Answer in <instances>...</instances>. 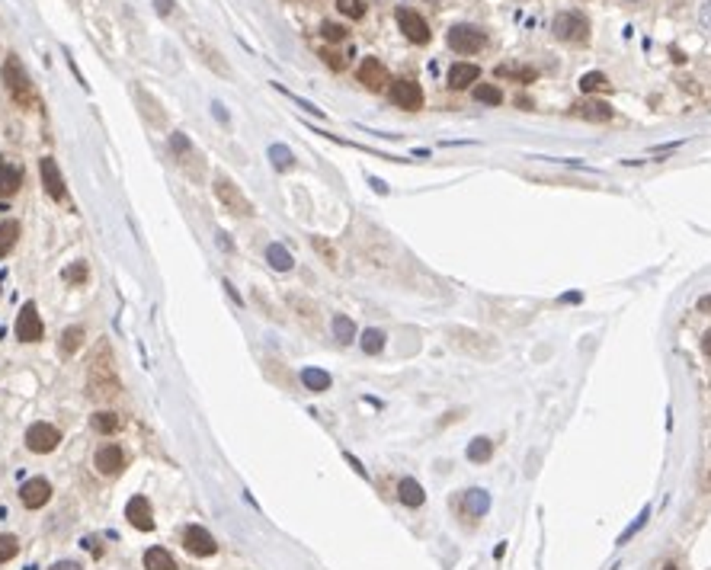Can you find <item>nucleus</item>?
Listing matches in <instances>:
<instances>
[{"label": "nucleus", "instance_id": "nucleus-1", "mask_svg": "<svg viewBox=\"0 0 711 570\" xmlns=\"http://www.w3.org/2000/svg\"><path fill=\"white\" fill-rule=\"evenodd\" d=\"M87 394L97 404H109L122 394V381L115 372V356L113 346L106 340L97 343V350L90 356V369H87Z\"/></svg>", "mask_w": 711, "mask_h": 570}, {"label": "nucleus", "instance_id": "nucleus-2", "mask_svg": "<svg viewBox=\"0 0 711 570\" xmlns=\"http://www.w3.org/2000/svg\"><path fill=\"white\" fill-rule=\"evenodd\" d=\"M180 36H183V42L192 48V55L202 61L205 68H212V74H218V77H231V74H234V71H231V64H227V58L221 55V48L215 45V42L205 36L202 29H196V26H190V23H183Z\"/></svg>", "mask_w": 711, "mask_h": 570}, {"label": "nucleus", "instance_id": "nucleus-3", "mask_svg": "<svg viewBox=\"0 0 711 570\" xmlns=\"http://www.w3.org/2000/svg\"><path fill=\"white\" fill-rule=\"evenodd\" d=\"M0 80H3V87H7V93L13 97L16 106H23V109L36 106V90H32V80H29V74H26L23 61L16 58V55H7L3 68H0Z\"/></svg>", "mask_w": 711, "mask_h": 570}, {"label": "nucleus", "instance_id": "nucleus-4", "mask_svg": "<svg viewBox=\"0 0 711 570\" xmlns=\"http://www.w3.org/2000/svg\"><path fill=\"white\" fill-rule=\"evenodd\" d=\"M170 154H174L176 167L190 176L192 183H205V157L190 141L186 131H170Z\"/></svg>", "mask_w": 711, "mask_h": 570}, {"label": "nucleus", "instance_id": "nucleus-5", "mask_svg": "<svg viewBox=\"0 0 711 570\" xmlns=\"http://www.w3.org/2000/svg\"><path fill=\"white\" fill-rule=\"evenodd\" d=\"M215 196H218V202L225 206V212H231L234 218H253V202H250L247 196L241 192V186H237L231 176H225V173H218L215 176Z\"/></svg>", "mask_w": 711, "mask_h": 570}, {"label": "nucleus", "instance_id": "nucleus-6", "mask_svg": "<svg viewBox=\"0 0 711 570\" xmlns=\"http://www.w3.org/2000/svg\"><path fill=\"white\" fill-rule=\"evenodd\" d=\"M132 99H135V109L141 113V119L151 125V129H157V131H167V125H170V115H167V109H164V103H160L157 97H154L151 90L144 84H132Z\"/></svg>", "mask_w": 711, "mask_h": 570}, {"label": "nucleus", "instance_id": "nucleus-7", "mask_svg": "<svg viewBox=\"0 0 711 570\" xmlns=\"http://www.w3.org/2000/svg\"><path fill=\"white\" fill-rule=\"evenodd\" d=\"M551 32H554V38H561V42L583 45V42L590 38V20H586L583 13H577V10H564V13L554 16Z\"/></svg>", "mask_w": 711, "mask_h": 570}, {"label": "nucleus", "instance_id": "nucleus-8", "mask_svg": "<svg viewBox=\"0 0 711 570\" xmlns=\"http://www.w3.org/2000/svg\"><path fill=\"white\" fill-rule=\"evenodd\" d=\"M446 42H449V48L458 55H477L487 45V36H484V29H477V26H471V23H458L449 29Z\"/></svg>", "mask_w": 711, "mask_h": 570}, {"label": "nucleus", "instance_id": "nucleus-9", "mask_svg": "<svg viewBox=\"0 0 711 570\" xmlns=\"http://www.w3.org/2000/svg\"><path fill=\"white\" fill-rule=\"evenodd\" d=\"M93 468H97L103 478H119V474L129 468V455H125L122 446L106 442V446H99L97 455H93Z\"/></svg>", "mask_w": 711, "mask_h": 570}, {"label": "nucleus", "instance_id": "nucleus-10", "mask_svg": "<svg viewBox=\"0 0 711 570\" xmlns=\"http://www.w3.org/2000/svg\"><path fill=\"white\" fill-rule=\"evenodd\" d=\"M61 442V433L55 429L52 423H32L26 429V449L36 452V455H48V452L58 449Z\"/></svg>", "mask_w": 711, "mask_h": 570}, {"label": "nucleus", "instance_id": "nucleus-11", "mask_svg": "<svg viewBox=\"0 0 711 570\" xmlns=\"http://www.w3.org/2000/svg\"><path fill=\"white\" fill-rule=\"evenodd\" d=\"M183 548L196 557H212L215 551H218V541H215L212 532L202 529V525H186V529H183Z\"/></svg>", "mask_w": 711, "mask_h": 570}, {"label": "nucleus", "instance_id": "nucleus-12", "mask_svg": "<svg viewBox=\"0 0 711 570\" xmlns=\"http://www.w3.org/2000/svg\"><path fill=\"white\" fill-rule=\"evenodd\" d=\"M42 334H45V327H42V318H38L36 304L26 301L23 308H20V318H16V340L20 343H38L42 340Z\"/></svg>", "mask_w": 711, "mask_h": 570}, {"label": "nucleus", "instance_id": "nucleus-13", "mask_svg": "<svg viewBox=\"0 0 711 570\" xmlns=\"http://www.w3.org/2000/svg\"><path fill=\"white\" fill-rule=\"evenodd\" d=\"M397 26H401V32L410 38V42H416V45H426L430 42V26H426V20L416 10H410V7H401L397 10Z\"/></svg>", "mask_w": 711, "mask_h": 570}, {"label": "nucleus", "instance_id": "nucleus-14", "mask_svg": "<svg viewBox=\"0 0 711 570\" xmlns=\"http://www.w3.org/2000/svg\"><path fill=\"white\" fill-rule=\"evenodd\" d=\"M391 103L394 106L407 109V113H416V109L423 106V90H420V84H414V80H394L391 84Z\"/></svg>", "mask_w": 711, "mask_h": 570}, {"label": "nucleus", "instance_id": "nucleus-15", "mask_svg": "<svg viewBox=\"0 0 711 570\" xmlns=\"http://www.w3.org/2000/svg\"><path fill=\"white\" fill-rule=\"evenodd\" d=\"M38 173H42V186H45V192L55 199V202H64L68 199V190H64V176H61L58 164H55V157H42L38 160Z\"/></svg>", "mask_w": 711, "mask_h": 570}, {"label": "nucleus", "instance_id": "nucleus-16", "mask_svg": "<svg viewBox=\"0 0 711 570\" xmlns=\"http://www.w3.org/2000/svg\"><path fill=\"white\" fill-rule=\"evenodd\" d=\"M356 77H359V84H365L369 90H385V87L391 84V74H388V68L379 58H362Z\"/></svg>", "mask_w": 711, "mask_h": 570}, {"label": "nucleus", "instance_id": "nucleus-17", "mask_svg": "<svg viewBox=\"0 0 711 570\" xmlns=\"http://www.w3.org/2000/svg\"><path fill=\"white\" fill-rule=\"evenodd\" d=\"M20 500H23L26 510H38V506H45V503L52 500V484H48L45 478L26 480V484L20 487Z\"/></svg>", "mask_w": 711, "mask_h": 570}, {"label": "nucleus", "instance_id": "nucleus-18", "mask_svg": "<svg viewBox=\"0 0 711 570\" xmlns=\"http://www.w3.org/2000/svg\"><path fill=\"white\" fill-rule=\"evenodd\" d=\"M125 519H129L135 529H141V532H151L154 529V510H151V500L148 497H132L129 506H125Z\"/></svg>", "mask_w": 711, "mask_h": 570}, {"label": "nucleus", "instance_id": "nucleus-19", "mask_svg": "<svg viewBox=\"0 0 711 570\" xmlns=\"http://www.w3.org/2000/svg\"><path fill=\"white\" fill-rule=\"evenodd\" d=\"M288 311L295 314V318L302 320L304 327L321 330V311H318V304L311 301V298H304V295H288Z\"/></svg>", "mask_w": 711, "mask_h": 570}, {"label": "nucleus", "instance_id": "nucleus-20", "mask_svg": "<svg viewBox=\"0 0 711 570\" xmlns=\"http://www.w3.org/2000/svg\"><path fill=\"white\" fill-rule=\"evenodd\" d=\"M23 186V167L10 157H0V196H13Z\"/></svg>", "mask_w": 711, "mask_h": 570}, {"label": "nucleus", "instance_id": "nucleus-21", "mask_svg": "<svg viewBox=\"0 0 711 570\" xmlns=\"http://www.w3.org/2000/svg\"><path fill=\"white\" fill-rule=\"evenodd\" d=\"M477 77H481V68H477V64L458 61V64L449 68V87H452V90H468L471 84H477Z\"/></svg>", "mask_w": 711, "mask_h": 570}, {"label": "nucleus", "instance_id": "nucleus-22", "mask_svg": "<svg viewBox=\"0 0 711 570\" xmlns=\"http://www.w3.org/2000/svg\"><path fill=\"white\" fill-rule=\"evenodd\" d=\"M263 372H266V378H273L276 385L286 391H292L298 385V378L288 372V365H282L279 359H263Z\"/></svg>", "mask_w": 711, "mask_h": 570}, {"label": "nucleus", "instance_id": "nucleus-23", "mask_svg": "<svg viewBox=\"0 0 711 570\" xmlns=\"http://www.w3.org/2000/svg\"><path fill=\"white\" fill-rule=\"evenodd\" d=\"M574 113L583 115V119H590V122H609L612 119V106L603 103V99H583V103H577L574 106Z\"/></svg>", "mask_w": 711, "mask_h": 570}, {"label": "nucleus", "instance_id": "nucleus-24", "mask_svg": "<svg viewBox=\"0 0 711 570\" xmlns=\"http://www.w3.org/2000/svg\"><path fill=\"white\" fill-rule=\"evenodd\" d=\"M83 340H87V330H83L80 324H71V327H64V334H61V356H64V359L77 356V350L83 346Z\"/></svg>", "mask_w": 711, "mask_h": 570}, {"label": "nucleus", "instance_id": "nucleus-25", "mask_svg": "<svg viewBox=\"0 0 711 570\" xmlns=\"http://www.w3.org/2000/svg\"><path fill=\"white\" fill-rule=\"evenodd\" d=\"M397 497H401V503L404 506H423V500H426V494H423V487L416 484L414 478H404L401 484H397Z\"/></svg>", "mask_w": 711, "mask_h": 570}, {"label": "nucleus", "instance_id": "nucleus-26", "mask_svg": "<svg viewBox=\"0 0 711 570\" xmlns=\"http://www.w3.org/2000/svg\"><path fill=\"white\" fill-rule=\"evenodd\" d=\"M144 570H176V561L167 548H148L144 551Z\"/></svg>", "mask_w": 711, "mask_h": 570}, {"label": "nucleus", "instance_id": "nucleus-27", "mask_svg": "<svg viewBox=\"0 0 711 570\" xmlns=\"http://www.w3.org/2000/svg\"><path fill=\"white\" fill-rule=\"evenodd\" d=\"M90 426L97 429V433L109 436V433H115V429L122 426V420H119V413H115V411H97L90 417Z\"/></svg>", "mask_w": 711, "mask_h": 570}, {"label": "nucleus", "instance_id": "nucleus-28", "mask_svg": "<svg viewBox=\"0 0 711 570\" xmlns=\"http://www.w3.org/2000/svg\"><path fill=\"white\" fill-rule=\"evenodd\" d=\"M16 241H20V221H0V257L13 253Z\"/></svg>", "mask_w": 711, "mask_h": 570}, {"label": "nucleus", "instance_id": "nucleus-29", "mask_svg": "<svg viewBox=\"0 0 711 570\" xmlns=\"http://www.w3.org/2000/svg\"><path fill=\"white\" fill-rule=\"evenodd\" d=\"M266 259H269V266L279 269V273H286V269L295 266V259H292V253H288L286 247H279V243H269V247H266Z\"/></svg>", "mask_w": 711, "mask_h": 570}, {"label": "nucleus", "instance_id": "nucleus-30", "mask_svg": "<svg viewBox=\"0 0 711 570\" xmlns=\"http://www.w3.org/2000/svg\"><path fill=\"white\" fill-rule=\"evenodd\" d=\"M302 385L308 391H327V388H330V375L321 372V369H304V372H302Z\"/></svg>", "mask_w": 711, "mask_h": 570}, {"label": "nucleus", "instance_id": "nucleus-31", "mask_svg": "<svg viewBox=\"0 0 711 570\" xmlns=\"http://www.w3.org/2000/svg\"><path fill=\"white\" fill-rule=\"evenodd\" d=\"M487 506H491V500H487L484 490H468V494H465V510H468V516H484Z\"/></svg>", "mask_w": 711, "mask_h": 570}, {"label": "nucleus", "instance_id": "nucleus-32", "mask_svg": "<svg viewBox=\"0 0 711 570\" xmlns=\"http://www.w3.org/2000/svg\"><path fill=\"white\" fill-rule=\"evenodd\" d=\"M491 455H493V442L484 439V436H477V439L468 446V462H474V464L487 462Z\"/></svg>", "mask_w": 711, "mask_h": 570}, {"label": "nucleus", "instance_id": "nucleus-33", "mask_svg": "<svg viewBox=\"0 0 711 570\" xmlns=\"http://www.w3.org/2000/svg\"><path fill=\"white\" fill-rule=\"evenodd\" d=\"M333 334H337V340L340 343H353L356 340V324L346 318V314H337V318H333Z\"/></svg>", "mask_w": 711, "mask_h": 570}, {"label": "nucleus", "instance_id": "nucleus-34", "mask_svg": "<svg viewBox=\"0 0 711 570\" xmlns=\"http://www.w3.org/2000/svg\"><path fill=\"white\" fill-rule=\"evenodd\" d=\"M580 90H583V93L609 90V77L599 74V71H590V74H583V77H580Z\"/></svg>", "mask_w": 711, "mask_h": 570}, {"label": "nucleus", "instance_id": "nucleus-35", "mask_svg": "<svg viewBox=\"0 0 711 570\" xmlns=\"http://www.w3.org/2000/svg\"><path fill=\"white\" fill-rule=\"evenodd\" d=\"M474 99L477 103H487V106H500V103H503V93H500V87H493V84H477Z\"/></svg>", "mask_w": 711, "mask_h": 570}, {"label": "nucleus", "instance_id": "nucleus-36", "mask_svg": "<svg viewBox=\"0 0 711 570\" xmlns=\"http://www.w3.org/2000/svg\"><path fill=\"white\" fill-rule=\"evenodd\" d=\"M359 343H362V350L369 352V356H375V352H381V350H385V334H381V330H375V327H372V330H365V334H362V340H359Z\"/></svg>", "mask_w": 711, "mask_h": 570}, {"label": "nucleus", "instance_id": "nucleus-37", "mask_svg": "<svg viewBox=\"0 0 711 570\" xmlns=\"http://www.w3.org/2000/svg\"><path fill=\"white\" fill-rule=\"evenodd\" d=\"M497 77H513V80H522V84H532V80H535V71L532 68H513V64H500Z\"/></svg>", "mask_w": 711, "mask_h": 570}, {"label": "nucleus", "instance_id": "nucleus-38", "mask_svg": "<svg viewBox=\"0 0 711 570\" xmlns=\"http://www.w3.org/2000/svg\"><path fill=\"white\" fill-rule=\"evenodd\" d=\"M16 551H20V539L16 535H0V564L13 561Z\"/></svg>", "mask_w": 711, "mask_h": 570}, {"label": "nucleus", "instance_id": "nucleus-39", "mask_svg": "<svg viewBox=\"0 0 711 570\" xmlns=\"http://www.w3.org/2000/svg\"><path fill=\"white\" fill-rule=\"evenodd\" d=\"M337 7H340V13L349 16V20H362L365 16V0H337Z\"/></svg>", "mask_w": 711, "mask_h": 570}, {"label": "nucleus", "instance_id": "nucleus-40", "mask_svg": "<svg viewBox=\"0 0 711 570\" xmlns=\"http://www.w3.org/2000/svg\"><path fill=\"white\" fill-rule=\"evenodd\" d=\"M61 276H64V282H68V285H83L90 273H87V263H71V266L64 269Z\"/></svg>", "mask_w": 711, "mask_h": 570}, {"label": "nucleus", "instance_id": "nucleus-41", "mask_svg": "<svg viewBox=\"0 0 711 570\" xmlns=\"http://www.w3.org/2000/svg\"><path fill=\"white\" fill-rule=\"evenodd\" d=\"M321 36H324L327 42H343V38H346V29H343L340 23H330V20H327V23L321 26Z\"/></svg>", "mask_w": 711, "mask_h": 570}, {"label": "nucleus", "instance_id": "nucleus-42", "mask_svg": "<svg viewBox=\"0 0 711 570\" xmlns=\"http://www.w3.org/2000/svg\"><path fill=\"white\" fill-rule=\"evenodd\" d=\"M311 243H314V250H318L321 257H324L327 263H330V266H337V257H333V247H330V243L324 241V237H314V241H311Z\"/></svg>", "mask_w": 711, "mask_h": 570}, {"label": "nucleus", "instance_id": "nucleus-43", "mask_svg": "<svg viewBox=\"0 0 711 570\" xmlns=\"http://www.w3.org/2000/svg\"><path fill=\"white\" fill-rule=\"evenodd\" d=\"M647 516H651V506H644V513H641V516H638V522H635V525H628V529H625V535H621V539H619V545H625V541H628L631 535H635L638 529H641V525L647 522Z\"/></svg>", "mask_w": 711, "mask_h": 570}, {"label": "nucleus", "instance_id": "nucleus-44", "mask_svg": "<svg viewBox=\"0 0 711 570\" xmlns=\"http://www.w3.org/2000/svg\"><path fill=\"white\" fill-rule=\"evenodd\" d=\"M269 154H273V160H276V167H279V170L292 167V154H288V151H286V148H282V145H276V148H273V151H269Z\"/></svg>", "mask_w": 711, "mask_h": 570}, {"label": "nucleus", "instance_id": "nucleus-45", "mask_svg": "<svg viewBox=\"0 0 711 570\" xmlns=\"http://www.w3.org/2000/svg\"><path fill=\"white\" fill-rule=\"evenodd\" d=\"M253 301H257V308H263V311H266V318H269V320H279V318H276V311H273V308H269V301H266V298L260 295V289H253Z\"/></svg>", "mask_w": 711, "mask_h": 570}, {"label": "nucleus", "instance_id": "nucleus-46", "mask_svg": "<svg viewBox=\"0 0 711 570\" xmlns=\"http://www.w3.org/2000/svg\"><path fill=\"white\" fill-rule=\"evenodd\" d=\"M154 10H157L160 16H174L176 13V3H174V0H154Z\"/></svg>", "mask_w": 711, "mask_h": 570}, {"label": "nucleus", "instance_id": "nucleus-47", "mask_svg": "<svg viewBox=\"0 0 711 570\" xmlns=\"http://www.w3.org/2000/svg\"><path fill=\"white\" fill-rule=\"evenodd\" d=\"M321 55H324V61H327V64H330L333 71H343V68H346V61H343V58H340V55H337V52H321Z\"/></svg>", "mask_w": 711, "mask_h": 570}, {"label": "nucleus", "instance_id": "nucleus-48", "mask_svg": "<svg viewBox=\"0 0 711 570\" xmlns=\"http://www.w3.org/2000/svg\"><path fill=\"white\" fill-rule=\"evenodd\" d=\"M48 570H83V567L77 561H58V564H52Z\"/></svg>", "mask_w": 711, "mask_h": 570}, {"label": "nucleus", "instance_id": "nucleus-49", "mask_svg": "<svg viewBox=\"0 0 711 570\" xmlns=\"http://www.w3.org/2000/svg\"><path fill=\"white\" fill-rule=\"evenodd\" d=\"M698 311H702V314H711V295L698 298Z\"/></svg>", "mask_w": 711, "mask_h": 570}, {"label": "nucleus", "instance_id": "nucleus-50", "mask_svg": "<svg viewBox=\"0 0 711 570\" xmlns=\"http://www.w3.org/2000/svg\"><path fill=\"white\" fill-rule=\"evenodd\" d=\"M702 350H705V356L711 359V330H708V334L702 336Z\"/></svg>", "mask_w": 711, "mask_h": 570}, {"label": "nucleus", "instance_id": "nucleus-51", "mask_svg": "<svg viewBox=\"0 0 711 570\" xmlns=\"http://www.w3.org/2000/svg\"><path fill=\"white\" fill-rule=\"evenodd\" d=\"M663 570H680V567H673V564H666V567H663Z\"/></svg>", "mask_w": 711, "mask_h": 570}, {"label": "nucleus", "instance_id": "nucleus-52", "mask_svg": "<svg viewBox=\"0 0 711 570\" xmlns=\"http://www.w3.org/2000/svg\"><path fill=\"white\" fill-rule=\"evenodd\" d=\"M628 3H638V0H628Z\"/></svg>", "mask_w": 711, "mask_h": 570}]
</instances>
